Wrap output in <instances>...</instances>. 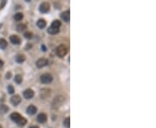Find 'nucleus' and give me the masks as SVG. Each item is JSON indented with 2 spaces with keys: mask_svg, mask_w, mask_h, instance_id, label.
<instances>
[{
  "mask_svg": "<svg viewBox=\"0 0 156 128\" xmlns=\"http://www.w3.org/2000/svg\"><path fill=\"white\" fill-rule=\"evenodd\" d=\"M10 120L14 122L17 123L19 125H25L26 123H27V120H26L25 118L22 117L20 114L17 113V112H13V113L10 114Z\"/></svg>",
  "mask_w": 156,
  "mask_h": 128,
  "instance_id": "1",
  "label": "nucleus"
},
{
  "mask_svg": "<svg viewBox=\"0 0 156 128\" xmlns=\"http://www.w3.org/2000/svg\"><path fill=\"white\" fill-rule=\"evenodd\" d=\"M65 102V97L63 96H57L54 99V101H52L51 107L53 109H57L60 107H62L63 104Z\"/></svg>",
  "mask_w": 156,
  "mask_h": 128,
  "instance_id": "2",
  "label": "nucleus"
},
{
  "mask_svg": "<svg viewBox=\"0 0 156 128\" xmlns=\"http://www.w3.org/2000/svg\"><path fill=\"white\" fill-rule=\"evenodd\" d=\"M68 53V49L65 45L61 44L56 48V55H57L60 58H63L67 55Z\"/></svg>",
  "mask_w": 156,
  "mask_h": 128,
  "instance_id": "3",
  "label": "nucleus"
},
{
  "mask_svg": "<svg viewBox=\"0 0 156 128\" xmlns=\"http://www.w3.org/2000/svg\"><path fill=\"white\" fill-rule=\"evenodd\" d=\"M40 81H41L42 83H43V84H49L53 81V77H52L51 75L46 73V74H43V75H41Z\"/></svg>",
  "mask_w": 156,
  "mask_h": 128,
  "instance_id": "4",
  "label": "nucleus"
},
{
  "mask_svg": "<svg viewBox=\"0 0 156 128\" xmlns=\"http://www.w3.org/2000/svg\"><path fill=\"white\" fill-rule=\"evenodd\" d=\"M50 4L48 2H43L39 6V10H40L41 13H47L50 10Z\"/></svg>",
  "mask_w": 156,
  "mask_h": 128,
  "instance_id": "5",
  "label": "nucleus"
},
{
  "mask_svg": "<svg viewBox=\"0 0 156 128\" xmlns=\"http://www.w3.org/2000/svg\"><path fill=\"white\" fill-rule=\"evenodd\" d=\"M37 67L39 68H43V67H45L46 65L48 64V60L45 59V58H40V59H38L37 61Z\"/></svg>",
  "mask_w": 156,
  "mask_h": 128,
  "instance_id": "6",
  "label": "nucleus"
},
{
  "mask_svg": "<svg viewBox=\"0 0 156 128\" xmlns=\"http://www.w3.org/2000/svg\"><path fill=\"white\" fill-rule=\"evenodd\" d=\"M23 97L27 99H32L34 97V91L32 89H26L25 91H23Z\"/></svg>",
  "mask_w": 156,
  "mask_h": 128,
  "instance_id": "7",
  "label": "nucleus"
},
{
  "mask_svg": "<svg viewBox=\"0 0 156 128\" xmlns=\"http://www.w3.org/2000/svg\"><path fill=\"white\" fill-rule=\"evenodd\" d=\"M10 42L14 45H19L21 43L20 37L17 36H15V35H12V36H10Z\"/></svg>",
  "mask_w": 156,
  "mask_h": 128,
  "instance_id": "8",
  "label": "nucleus"
},
{
  "mask_svg": "<svg viewBox=\"0 0 156 128\" xmlns=\"http://www.w3.org/2000/svg\"><path fill=\"white\" fill-rule=\"evenodd\" d=\"M22 99L19 95H14L10 98V103L12 104L13 106H17L19 103L21 102Z\"/></svg>",
  "mask_w": 156,
  "mask_h": 128,
  "instance_id": "9",
  "label": "nucleus"
},
{
  "mask_svg": "<svg viewBox=\"0 0 156 128\" xmlns=\"http://www.w3.org/2000/svg\"><path fill=\"white\" fill-rule=\"evenodd\" d=\"M61 17L62 19L66 23H69V20H70V12L69 10H66V11L63 12L62 15H61Z\"/></svg>",
  "mask_w": 156,
  "mask_h": 128,
  "instance_id": "10",
  "label": "nucleus"
},
{
  "mask_svg": "<svg viewBox=\"0 0 156 128\" xmlns=\"http://www.w3.org/2000/svg\"><path fill=\"white\" fill-rule=\"evenodd\" d=\"M37 108L33 105L29 106V107H27V110H26V112H27V113L29 114V115H34V114L37 112Z\"/></svg>",
  "mask_w": 156,
  "mask_h": 128,
  "instance_id": "11",
  "label": "nucleus"
},
{
  "mask_svg": "<svg viewBox=\"0 0 156 128\" xmlns=\"http://www.w3.org/2000/svg\"><path fill=\"white\" fill-rule=\"evenodd\" d=\"M39 123H45L47 121V115L45 113H39L37 118Z\"/></svg>",
  "mask_w": 156,
  "mask_h": 128,
  "instance_id": "12",
  "label": "nucleus"
},
{
  "mask_svg": "<svg viewBox=\"0 0 156 128\" xmlns=\"http://www.w3.org/2000/svg\"><path fill=\"white\" fill-rule=\"evenodd\" d=\"M40 94H41L42 98H43V99H46V98H48V97H49L50 95V90L48 89V88H44V89H42L41 90Z\"/></svg>",
  "mask_w": 156,
  "mask_h": 128,
  "instance_id": "13",
  "label": "nucleus"
},
{
  "mask_svg": "<svg viewBox=\"0 0 156 128\" xmlns=\"http://www.w3.org/2000/svg\"><path fill=\"white\" fill-rule=\"evenodd\" d=\"M37 26L39 28V29H43V28H45V26H46V21L44 19H39V20L37 22Z\"/></svg>",
  "mask_w": 156,
  "mask_h": 128,
  "instance_id": "14",
  "label": "nucleus"
},
{
  "mask_svg": "<svg viewBox=\"0 0 156 128\" xmlns=\"http://www.w3.org/2000/svg\"><path fill=\"white\" fill-rule=\"evenodd\" d=\"M9 111V107L6 105H0V114H5L6 112H8Z\"/></svg>",
  "mask_w": 156,
  "mask_h": 128,
  "instance_id": "15",
  "label": "nucleus"
},
{
  "mask_svg": "<svg viewBox=\"0 0 156 128\" xmlns=\"http://www.w3.org/2000/svg\"><path fill=\"white\" fill-rule=\"evenodd\" d=\"M15 60H16V62L17 63H23V62L25 61V56L23 55H17Z\"/></svg>",
  "mask_w": 156,
  "mask_h": 128,
  "instance_id": "16",
  "label": "nucleus"
},
{
  "mask_svg": "<svg viewBox=\"0 0 156 128\" xmlns=\"http://www.w3.org/2000/svg\"><path fill=\"white\" fill-rule=\"evenodd\" d=\"M48 33L50 34V35H56V34H57L58 32H59V29H56V28H53V27H50L48 29Z\"/></svg>",
  "mask_w": 156,
  "mask_h": 128,
  "instance_id": "17",
  "label": "nucleus"
},
{
  "mask_svg": "<svg viewBox=\"0 0 156 128\" xmlns=\"http://www.w3.org/2000/svg\"><path fill=\"white\" fill-rule=\"evenodd\" d=\"M7 45H8V42H7V41H6L5 39L0 38V49H4L6 47H7Z\"/></svg>",
  "mask_w": 156,
  "mask_h": 128,
  "instance_id": "18",
  "label": "nucleus"
},
{
  "mask_svg": "<svg viewBox=\"0 0 156 128\" xmlns=\"http://www.w3.org/2000/svg\"><path fill=\"white\" fill-rule=\"evenodd\" d=\"M60 26H61V22L59 20H55L52 22V23H51V27L56 28V29H59Z\"/></svg>",
  "mask_w": 156,
  "mask_h": 128,
  "instance_id": "19",
  "label": "nucleus"
},
{
  "mask_svg": "<svg viewBox=\"0 0 156 128\" xmlns=\"http://www.w3.org/2000/svg\"><path fill=\"white\" fill-rule=\"evenodd\" d=\"M26 28L27 27H26L25 24H23V23H20V24H18L17 26V30L19 32H22V31H23V30H25Z\"/></svg>",
  "mask_w": 156,
  "mask_h": 128,
  "instance_id": "20",
  "label": "nucleus"
},
{
  "mask_svg": "<svg viewBox=\"0 0 156 128\" xmlns=\"http://www.w3.org/2000/svg\"><path fill=\"white\" fill-rule=\"evenodd\" d=\"M23 13L18 12V13H17V14L14 16V19H15L16 21H21L22 19H23Z\"/></svg>",
  "mask_w": 156,
  "mask_h": 128,
  "instance_id": "21",
  "label": "nucleus"
},
{
  "mask_svg": "<svg viewBox=\"0 0 156 128\" xmlns=\"http://www.w3.org/2000/svg\"><path fill=\"white\" fill-rule=\"evenodd\" d=\"M14 81H15V82H16V83L20 84L21 82H22V81H23V77H22L20 75H17L16 76H15Z\"/></svg>",
  "mask_w": 156,
  "mask_h": 128,
  "instance_id": "22",
  "label": "nucleus"
},
{
  "mask_svg": "<svg viewBox=\"0 0 156 128\" xmlns=\"http://www.w3.org/2000/svg\"><path fill=\"white\" fill-rule=\"evenodd\" d=\"M63 125H64V126L65 127H67V128H69L70 126V119L68 117V118H66L64 121H63Z\"/></svg>",
  "mask_w": 156,
  "mask_h": 128,
  "instance_id": "23",
  "label": "nucleus"
},
{
  "mask_svg": "<svg viewBox=\"0 0 156 128\" xmlns=\"http://www.w3.org/2000/svg\"><path fill=\"white\" fill-rule=\"evenodd\" d=\"M7 90H8V93L9 94H14V88H13V86L11 85H9L8 86V88H7Z\"/></svg>",
  "mask_w": 156,
  "mask_h": 128,
  "instance_id": "24",
  "label": "nucleus"
},
{
  "mask_svg": "<svg viewBox=\"0 0 156 128\" xmlns=\"http://www.w3.org/2000/svg\"><path fill=\"white\" fill-rule=\"evenodd\" d=\"M23 36H25V37L26 39H31L32 36H33V35H32L31 32H25V33L23 34Z\"/></svg>",
  "mask_w": 156,
  "mask_h": 128,
  "instance_id": "25",
  "label": "nucleus"
},
{
  "mask_svg": "<svg viewBox=\"0 0 156 128\" xmlns=\"http://www.w3.org/2000/svg\"><path fill=\"white\" fill-rule=\"evenodd\" d=\"M10 77H11V73L8 72L7 75H6V79H10Z\"/></svg>",
  "mask_w": 156,
  "mask_h": 128,
  "instance_id": "26",
  "label": "nucleus"
},
{
  "mask_svg": "<svg viewBox=\"0 0 156 128\" xmlns=\"http://www.w3.org/2000/svg\"><path fill=\"white\" fill-rule=\"evenodd\" d=\"M42 50L43 51H46L47 49H46V47L44 46V45H42Z\"/></svg>",
  "mask_w": 156,
  "mask_h": 128,
  "instance_id": "27",
  "label": "nucleus"
},
{
  "mask_svg": "<svg viewBox=\"0 0 156 128\" xmlns=\"http://www.w3.org/2000/svg\"><path fill=\"white\" fill-rule=\"evenodd\" d=\"M3 65H4V62H3V61H1V60H0V68H1V67L3 66Z\"/></svg>",
  "mask_w": 156,
  "mask_h": 128,
  "instance_id": "28",
  "label": "nucleus"
},
{
  "mask_svg": "<svg viewBox=\"0 0 156 128\" xmlns=\"http://www.w3.org/2000/svg\"><path fill=\"white\" fill-rule=\"evenodd\" d=\"M30 128H39V127L37 126V125H32V126H30Z\"/></svg>",
  "mask_w": 156,
  "mask_h": 128,
  "instance_id": "29",
  "label": "nucleus"
},
{
  "mask_svg": "<svg viewBox=\"0 0 156 128\" xmlns=\"http://www.w3.org/2000/svg\"><path fill=\"white\" fill-rule=\"evenodd\" d=\"M0 128H2V126H1V125H0Z\"/></svg>",
  "mask_w": 156,
  "mask_h": 128,
  "instance_id": "30",
  "label": "nucleus"
}]
</instances>
